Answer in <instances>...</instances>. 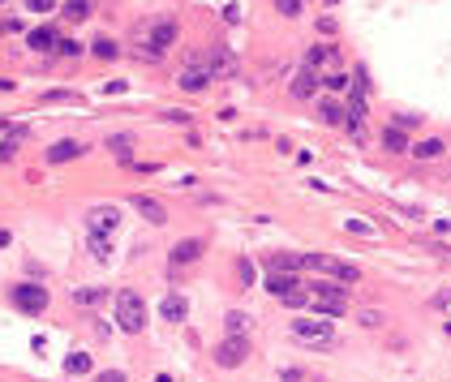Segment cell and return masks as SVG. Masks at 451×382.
I'll return each mask as SVG.
<instances>
[{
    "label": "cell",
    "mask_w": 451,
    "mask_h": 382,
    "mask_svg": "<svg viewBox=\"0 0 451 382\" xmlns=\"http://www.w3.org/2000/svg\"><path fill=\"white\" fill-rule=\"evenodd\" d=\"M176 39H181V26H176L172 18H151L147 26H138V56L159 60Z\"/></svg>",
    "instance_id": "1"
},
{
    "label": "cell",
    "mask_w": 451,
    "mask_h": 382,
    "mask_svg": "<svg viewBox=\"0 0 451 382\" xmlns=\"http://www.w3.org/2000/svg\"><path fill=\"white\" fill-rule=\"evenodd\" d=\"M112 309H117V327L125 335H138L142 327H147V301H142L134 288H121L112 296Z\"/></svg>",
    "instance_id": "2"
},
{
    "label": "cell",
    "mask_w": 451,
    "mask_h": 382,
    "mask_svg": "<svg viewBox=\"0 0 451 382\" xmlns=\"http://www.w3.org/2000/svg\"><path fill=\"white\" fill-rule=\"evenodd\" d=\"M310 309L314 314H327V318H340L348 309V292H344V283H327V279H318L310 283Z\"/></svg>",
    "instance_id": "3"
},
{
    "label": "cell",
    "mask_w": 451,
    "mask_h": 382,
    "mask_svg": "<svg viewBox=\"0 0 451 382\" xmlns=\"http://www.w3.org/2000/svg\"><path fill=\"white\" fill-rule=\"evenodd\" d=\"M293 340L327 353V348H335V327L331 318H293Z\"/></svg>",
    "instance_id": "4"
},
{
    "label": "cell",
    "mask_w": 451,
    "mask_h": 382,
    "mask_svg": "<svg viewBox=\"0 0 451 382\" xmlns=\"http://www.w3.org/2000/svg\"><path fill=\"white\" fill-rule=\"evenodd\" d=\"M305 258V270H318V275H331L335 283H357L361 279V270L352 266V262H344V258H331V253H301Z\"/></svg>",
    "instance_id": "5"
},
{
    "label": "cell",
    "mask_w": 451,
    "mask_h": 382,
    "mask_svg": "<svg viewBox=\"0 0 451 382\" xmlns=\"http://www.w3.org/2000/svg\"><path fill=\"white\" fill-rule=\"evenodd\" d=\"M249 361V335H223L215 344V365L219 370H236Z\"/></svg>",
    "instance_id": "6"
},
{
    "label": "cell",
    "mask_w": 451,
    "mask_h": 382,
    "mask_svg": "<svg viewBox=\"0 0 451 382\" xmlns=\"http://www.w3.org/2000/svg\"><path fill=\"white\" fill-rule=\"evenodd\" d=\"M9 301H13V309H22V314H43L52 296H47L43 283H13Z\"/></svg>",
    "instance_id": "7"
},
{
    "label": "cell",
    "mask_w": 451,
    "mask_h": 382,
    "mask_svg": "<svg viewBox=\"0 0 451 382\" xmlns=\"http://www.w3.org/2000/svg\"><path fill=\"white\" fill-rule=\"evenodd\" d=\"M305 69H314V73H340V47H331V43H314L310 52H305Z\"/></svg>",
    "instance_id": "8"
},
{
    "label": "cell",
    "mask_w": 451,
    "mask_h": 382,
    "mask_svg": "<svg viewBox=\"0 0 451 382\" xmlns=\"http://www.w3.org/2000/svg\"><path fill=\"white\" fill-rule=\"evenodd\" d=\"M215 82V77L211 73H206V65H202V56L198 52H193L189 56V65H185V73L181 77H176V86H181V90H189V94H198V90H206V86H211Z\"/></svg>",
    "instance_id": "9"
},
{
    "label": "cell",
    "mask_w": 451,
    "mask_h": 382,
    "mask_svg": "<svg viewBox=\"0 0 451 382\" xmlns=\"http://www.w3.org/2000/svg\"><path fill=\"white\" fill-rule=\"evenodd\" d=\"M202 65H206V73H211V77H236V56L223 43H215L211 52L202 56Z\"/></svg>",
    "instance_id": "10"
},
{
    "label": "cell",
    "mask_w": 451,
    "mask_h": 382,
    "mask_svg": "<svg viewBox=\"0 0 451 382\" xmlns=\"http://www.w3.org/2000/svg\"><path fill=\"white\" fill-rule=\"evenodd\" d=\"M86 228H90L95 236H112V232L121 228V211H117V206H90Z\"/></svg>",
    "instance_id": "11"
},
{
    "label": "cell",
    "mask_w": 451,
    "mask_h": 382,
    "mask_svg": "<svg viewBox=\"0 0 451 382\" xmlns=\"http://www.w3.org/2000/svg\"><path fill=\"white\" fill-rule=\"evenodd\" d=\"M202 249H206L202 236H185V241H176V245H172V253H168L172 270H181V266H189V262H198V258H202Z\"/></svg>",
    "instance_id": "12"
},
{
    "label": "cell",
    "mask_w": 451,
    "mask_h": 382,
    "mask_svg": "<svg viewBox=\"0 0 451 382\" xmlns=\"http://www.w3.org/2000/svg\"><path fill=\"white\" fill-rule=\"evenodd\" d=\"M26 43L35 47V52H60L64 35H60L56 26H35V30H30V35H26Z\"/></svg>",
    "instance_id": "13"
},
{
    "label": "cell",
    "mask_w": 451,
    "mask_h": 382,
    "mask_svg": "<svg viewBox=\"0 0 451 382\" xmlns=\"http://www.w3.org/2000/svg\"><path fill=\"white\" fill-rule=\"evenodd\" d=\"M86 155V142H73V138H64V142H52L47 147V164H69V159H82Z\"/></svg>",
    "instance_id": "14"
},
{
    "label": "cell",
    "mask_w": 451,
    "mask_h": 382,
    "mask_svg": "<svg viewBox=\"0 0 451 382\" xmlns=\"http://www.w3.org/2000/svg\"><path fill=\"white\" fill-rule=\"evenodd\" d=\"M297 288H301V275H297V270H267V292L288 296V292H297Z\"/></svg>",
    "instance_id": "15"
},
{
    "label": "cell",
    "mask_w": 451,
    "mask_h": 382,
    "mask_svg": "<svg viewBox=\"0 0 451 382\" xmlns=\"http://www.w3.org/2000/svg\"><path fill=\"white\" fill-rule=\"evenodd\" d=\"M318 82H322V73H314V69L301 65V73L293 77V86H288V90H293L297 99H314V94H318Z\"/></svg>",
    "instance_id": "16"
},
{
    "label": "cell",
    "mask_w": 451,
    "mask_h": 382,
    "mask_svg": "<svg viewBox=\"0 0 451 382\" xmlns=\"http://www.w3.org/2000/svg\"><path fill=\"white\" fill-rule=\"evenodd\" d=\"M382 151H391V155H404V151H413V142H409V133H404V129H395V125H387V129H382Z\"/></svg>",
    "instance_id": "17"
},
{
    "label": "cell",
    "mask_w": 451,
    "mask_h": 382,
    "mask_svg": "<svg viewBox=\"0 0 451 382\" xmlns=\"http://www.w3.org/2000/svg\"><path fill=\"white\" fill-rule=\"evenodd\" d=\"M159 314H164L168 322H185L189 301H185V296H176V292H168V296H164V305H159Z\"/></svg>",
    "instance_id": "18"
},
{
    "label": "cell",
    "mask_w": 451,
    "mask_h": 382,
    "mask_svg": "<svg viewBox=\"0 0 451 382\" xmlns=\"http://www.w3.org/2000/svg\"><path fill=\"white\" fill-rule=\"evenodd\" d=\"M267 270H297V275H301V270H305V258H301V253H271V258H267Z\"/></svg>",
    "instance_id": "19"
},
{
    "label": "cell",
    "mask_w": 451,
    "mask_h": 382,
    "mask_svg": "<svg viewBox=\"0 0 451 382\" xmlns=\"http://www.w3.org/2000/svg\"><path fill=\"white\" fill-rule=\"evenodd\" d=\"M134 206H138V211H142V215H147V219H151V224H168V211H164V206H159L155 198H147V194H138V198H134Z\"/></svg>",
    "instance_id": "20"
},
{
    "label": "cell",
    "mask_w": 451,
    "mask_h": 382,
    "mask_svg": "<svg viewBox=\"0 0 451 382\" xmlns=\"http://www.w3.org/2000/svg\"><path fill=\"white\" fill-rule=\"evenodd\" d=\"M318 116L327 120V125H344V120H348V107H344L340 99H322V103H318Z\"/></svg>",
    "instance_id": "21"
},
{
    "label": "cell",
    "mask_w": 451,
    "mask_h": 382,
    "mask_svg": "<svg viewBox=\"0 0 451 382\" xmlns=\"http://www.w3.org/2000/svg\"><path fill=\"white\" fill-rule=\"evenodd\" d=\"M64 18H69V22H86L90 18V13H95V0H64Z\"/></svg>",
    "instance_id": "22"
},
{
    "label": "cell",
    "mask_w": 451,
    "mask_h": 382,
    "mask_svg": "<svg viewBox=\"0 0 451 382\" xmlns=\"http://www.w3.org/2000/svg\"><path fill=\"white\" fill-rule=\"evenodd\" d=\"M344 107H348V120H365V112H369V107H365V90H357V86H352ZM348 120H344V125H348Z\"/></svg>",
    "instance_id": "23"
},
{
    "label": "cell",
    "mask_w": 451,
    "mask_h": 382,
    "mask_svg": "<svg viewBox=\"0 0 451 382\" xmlns=\"http://www.w3.org/2000/svg\"><path fill=\"white\" fill-rule=\"evenodd\" d=\"M443 147H447L443 138H426V142H413V155H417V159H439Z\"/></svg>",
    "instance_id": "24"
},
{
    "label": "cell",
    "mask_w": 451,
    "mask_h": 382,
    "mask_svg": "<svg viewBox=\"0 0 451 382\" xmlns=\"http://www.w3.org/2000/svg\"><path fill=\"white\" fill-rule=\"evenodd\" d=\"M108 151L129 164V155H134V138H129V133H112V138H108Z\"/></svg>",
    "instance_id": "25"
},
{
    "label": "cell",
    "mask_w": 451,
    "mask_h": 382,
    "mask_svg": "<svg viewBox=\"0 0 451 382\" xmlns=\"http://www.w3.org/2000/svg\"><path fill=\"white\" fill-rule=\"evenodd\" d=\"M108 301V288H73V305H99Z\"/></svg>",
    "instance_id": "26"
},
{
    "label": "cell",
    "mask_w": 451,
    "mask_h": 382,
    "mask_svg": "<svg viewBox=\"0 0 451 382\" xmlns=\"http://www.w3.org/2000/svg\"><path fill=\"white\" fill-rule=\"evenodd\" d=\"M223 327H228V335H245V331H249V314L245 309H232L228 318H223Z\"/></svg>",
    "instance_id": "27"
},
{
    "label": "cell",
    "mask_w": 451,
    "mask_h": 382,
    "mask_svg": "<svg viewBox=\"0 0 451 382\" xmlns=\"http://www.w3.org/2000/svg\"><path fill=\"white\" fill-rule=\"evenodd\" d=\"M86 370H90L86 353H69V357H64V374H86Z\"/></svg>",
    "instance_id": "28"
},
{
    "label": "cell",
    "mask_w": 451,
    "mask_h": 382,
    "mask_svg": "<svg viewBox=\"0 0 451 382\" xmlns=\"http://www.w3.org/2000/svg\"><path fill=\"white\" fill-rule=\"evenodd\" d=\"M90 258H99V262H108V258H112L108 236H95V232H90Z\"/></svg>",
    "instance_id": "29"
},
{
    "label": "cell",
    "mask_w": 451,
    "mask_h": 382,
    "mask_svg": "<svg viewBox=\"0 0 451 382\" xmlns=\"http://www.w3.org/2000/svg\"><path fill=\"white\" fill-rule=\"evenodd\" d=\"M90 52L99 56V60H117V52H121V47L112 43V39H95V47H90Z\"/></svg>",
    "instance_id": "30"
},
{
    "label": "cell",
    "mask_w": 451,
    "mask_h": 382,
    "mask_svg": "<svg viewBox=\"0 0 451 382\" xmlns=\"http://www.w3.org/2000/svg\"><path fill=\"white\" fill-rule=\"evenodd\" d=\"M236 275H241V279H236L241 288H249V283H258V279H254V262H249V258H236Z\"/></svg>",
    "instance_id": "31"
},
{
    "label": "cell",
    "mask_w": 451,
    "mask_h": 382,
    "mask_svg": "<svg viewBox=\"0 0 451 382\" xmlns=\"http://www.w3.org/2000/svg\"><path fill=\"white\" fill-rule=\"evenodd\" d=\"M352 236H374V224H365V219H348V224H344Z\"/></svg>",
    "instance_id": "32"
},
{
    "label": "cell",
    "mask_w": 451,
    "mask_h": 382,
    "mask_svg": "<svg viewBox=\"0 0 451 382\" xmlns=\"http://www.w3.org/2000/svg\"><path fill=\"white\" fill-rule=\"evenodd\" d=\"M301 5H305V0H276V9L284 13V18H297V13H301Z\"/></svg>",
    "instance_id": "33"
},
{
    "label": "cell",
    "mask_w": 451,
    "mask_h": 382,
    "mask_svg": "<svg viewBox=\"0 0 451 382\" xmlns=\"http://www.w3.org/2000/svg\"><path fill=\"white\" fill-rule=\"evenodd\" d=\"M322 82H327L331 90H348V73H344V69H340V73H327Z\"/></svg>",
    "instance_id": "34"
},
{
    "label": "cell",
    "mask_w": 451,
    "mask_h": 382,
    "mask_svg": "<svg viewBox=\"0 0 451 382\" xmlns=\"http://www.w3.org/2000/svg\"><path fill=\"white\" fill-rule=\"evenodd\" d=\"M60 56H82V43H73V39H64V43H60Z\"/></svg>",
    "instance_id": "35"
},
{
    "label": "cell",
    "mask_w": 451,
    "mask_h": 382,
    "mask_svg": "<svg viewBox=\"0 0 451 382\" xmlns=\"http://www.w3.org/2000/svg\"><path fill=\"white\" fill-rule=\"evenodd\" d=\"M60 99H73V90H47L43 103H60Z\"/></svg>",
    "instance_id": "36"
},
{
    "label": "cell",
    "mask_w": 451,
    "mask_h": 382,
    "mask_svg": "<svg viewBox=\"0 0 451 382\" xmlns=\"http://www.w3.org/2000/svg\"><path fill=\"white\" fill-rule=\"evenodd\" d=\"M417 120H422V116H409V112H400V116H395V129H413Z\"/></svg>",
    "instance_id": "37"
},
{
    "label": "cell",
    "mask_w": 451,
    "mask_h": 382,
    "mask_svg": "<svg viewBox=\"0 0 451 382\" xmlns=\"http://www.w3.org/2000/svg\"><path fill=\"white\" fill-rule=\"evenodd\" d=\"M361 322H365V327H382V314H378V309H365Z\"/></svg>",
    "instance_id": "38"
},
{
    "label": "cell",
    "mask_w": 451,
    "mask_h": 382,
    "mask_svg": "<svg viewBox=\"0 0 451 382\" xmlns=\"http://www.w3.org/2000/svg\"><path fill=\"white\" fill-rule=\"evenodd\" d=\"M280 378H284V382H301V378H305V374H301V370H297V365H288V370H280Z\"/></svg>",
    "instance_id": "39"
},
{
    "label": "cell",
    "mask_w": 451,
    "mask_h": 382,
    "mask_svg": "<svg viewBox=\"0 0 451 382\" xmlns=\"http://www.w3.org/2000/svg\"><path fill=\"white\" fill-rule=\"evenodd\" d=\"M26 9H30V13H47V9H56V5H52V0H30Z\"/></svg>",
    "instance_id": "40"
},
{
    "label": "cell",
    "mask_w": 451,
    "mask_h": 382,
    "mask_svg": "<svg viewBox=\"0 0 451 382\" xmlns=\"http://www.w3.org/2000/svg\"><path fill=\"white\" fill-rule=\"evenodd\" d=\"M95 382H125V374H121V370H103V374L95 378Z\"/></svg>",
    "instance_id": "41"
},
{
    "label": "cell",
    "mask_w": 451,
    "mask_h": 382,
    "mask_svg": "<svg viewBox=\"0 0 451 382\" xmlns=\"http://www.w3.org/2000/svg\"><path fill=\"white\" fill-rule=\"evenodd\" d=\"M9 155H18V142H13V138L0 142V159H9Z\"/></svg>",
    "instance_id": "42"
},
{
    "label": "cell",
    "mask_w": 451,
    "mask_h": 382,
    "mask_svg": "<svg viewBox=\"0 0 451 382\" xmlns=\"http://www.w3.org/2000/svg\"><path fill=\"white\" fill-rule=\"evenodd\" d=\"M318 30L322 35H335V18H318Z\"/></svg>",
    "instance_id": "43"
},
{
    "label": "cell",
    "mask_w": 451,
    "mask_h": 382,
    "mask_svg": "<svg viewBox=\"0 0 451 382\" xmlns=\"http://www.w3.org/2000/svg\"><path fill=\"white\" fill-rule=\"evenodd\" d=\"M5 30H18V22H13V18H9V22H0V35H5Z\"/></svg>",
    "instance_id": "44"
},
{
    "label": "cell",
    "mask_w": 451,
    "mask_h": 382,
    "mask_svg": "<svg viewBox=\"0 0 451 382\" xmlns=\"http://www.w3.org/2000/svg\"><path fill=\"white\" fill-rule=\"evenodd\" d=\"M9 245V228H0V249H5Z\"/></svg>",
    "instance_id": "45"
},
{
    "label": "cell",
    "mask_w": 451,
    "mask_h": 382,
    "mask_svg": "<svg viewBox=\"0 0 451 382\" xmlns=\"http://www.w3.org/2000/svg\"><path fill=\"white\" fill-rule=\"evenodd\" d=\"M327 5H340V0H327Z\"/></svg>",
    "instance_id": "46"
}]
</instances>
